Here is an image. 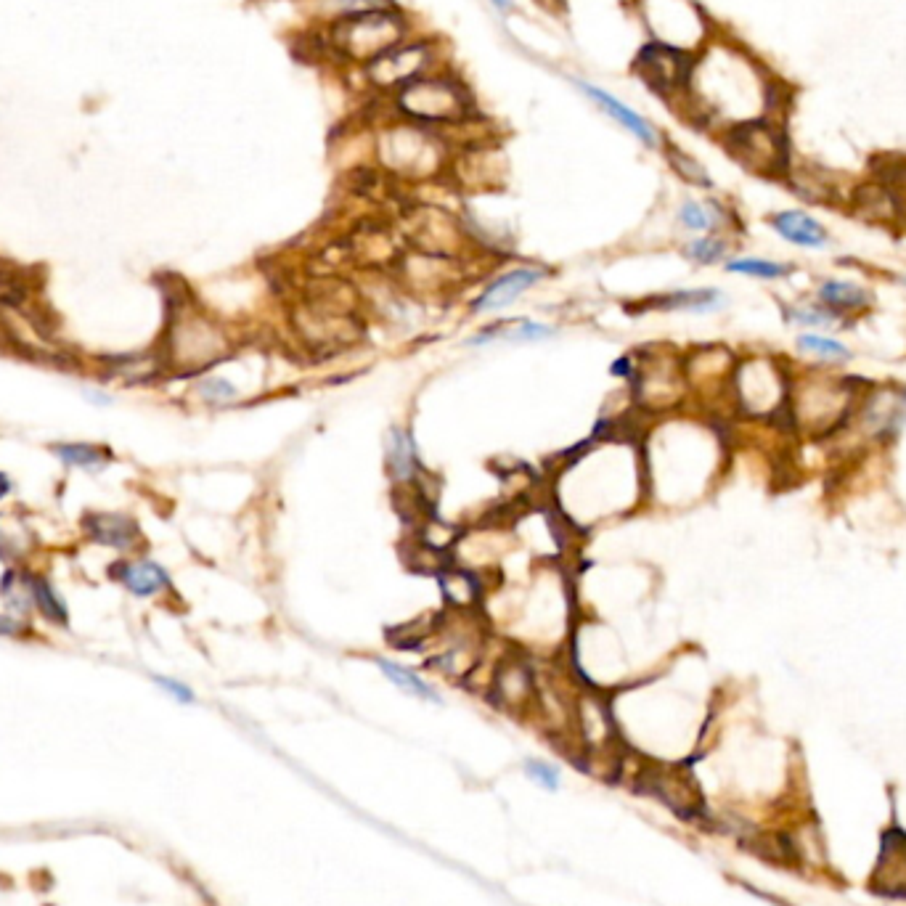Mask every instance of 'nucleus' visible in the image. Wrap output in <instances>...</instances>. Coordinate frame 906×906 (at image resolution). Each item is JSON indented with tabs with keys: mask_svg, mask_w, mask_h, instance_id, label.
I'll return each mask as SVG.
<instances>
[{
	"mask_svg": "<svg viewBox=\"0 0 906 906\" xmlns=\"http://www.w3.org/2000/svg\"><path fill=\"white\" fill-rule=\"evenodd\" d=\"M228 345L226 332L194 305H173L170 324L165 332L162 361L165 369L175 371H202L220 358H226Z\"/></svg>",
	"mask_w": 906,
	"mask_h": 906,
	"instance_id": "1",
	"label": "nucleus"
},
{
	"mask_svg": "<svg viewBox=\"0 0 906 906\" xmlns=\"http://www.w3.org/2000/svg\"><path fill=\"white\" fill-rule=\"evenodd\" d=\"M790 416L801 430L811 435H832L840 424L848 422V414L856 411L854 390L846 379L827 377L822 371H811L803 385L790 382Z\"/></svg>",
	"mask_w": 906,
	"mask_h": 906,
	"instance_id": "2",
	"label": "nucleus"
},
{
	"mask_svg": "<svg viewBox=\"0 0 906 906\" xmlns=\"http://www.w3.org/2000/svg\"><path fill=\"white\" fill-rule=\"evenodd\" d=\"M732 387L737 406L755 419L779 414V408H785L790 401V379L785 374V366H779L771 358L737 363Z\"/></svg>",
	"mask_w": 906,
	"mask_h": 906,
	"instance_id": "3",
	"label": "nucleus"
},
{
	"mask_svg": "<svg viewBox=\"0 0 906 906\" xmlns=\"http://www.w3.org/2000/svg\"><path fill=\"white\" fill-rule=\"evenodd\" d=\"M401 24L385 11H353L332 27V43L348 59L374 61L401 40Z\"/></svg>",
	"mask_w": 906,
	"mask_h": 906,
	"instance_id": "4",
	"label": "nucleus"
},
{
	"mask_svg": "<svg viewBox=\"0 0 906 906\" xmlns=\"http://www.w3.org/2000/svg\"><path fill=\"white\" fill-rule=\"evenodd\" d=\"M726 149L758 175H779L787 170L785 136L766 120L737 122L726 136Z\"/></svg>",
	"mask_w": 906,
	"mask_h": 906,
	"instance_id": "5",
	"label": "nucleus"
},
{
	"mask_svg": "<svg viewBox=\"0 0 906 906\" xmlns=\"http://www.w3.org/2000/svg\"><path fill=\"white\" fill-rule=\"evenodd\" d=\"M464 99L446 80H414L401 91V109L416 120L448 122L464 114Z\"/></svg>",
	"mask_w": 906,
	"mask_h": 906,
	"instance_id": "6",
	"label": "nucleus"
},
{
	"mask_svg": "<svg viewBox=\"0 0 906 906\" xmlns=\"http://www.w3.org/2000/svg\"><path fill=\"white\" fill-rule=\"evenodd\" d=\"M636 69L644 77V83L660 93L676 91L692 80V61L687 53L676 46H665V43H650L642 48L636 59Z\"/></svg>",
	"mask_w": 906,
	"mask_h": 906,
	"instance_id": "7",
	"label": "nucleus"
},
{
	"mask_svg": "<svg viewBox=\"0 0 906 906\" xmlns=\"http://www.w3.org/2000/svg\"><path fill=\"white\" fill-rule=\"evenodd\" d=\"M869 888L885 899H906V832L901 827H891L883 835L880 861Z\"/></svg>",
	"mask_w": 906,
	"mask_h": 906,
	"instance_id": "8",
	"label": "nucleus"
},
{
	"mask_svg": "<svg viewBox=\"0 0 906 906\" xmlns=\"http://www.w3.org/2000/svg\"><path fill=\"white\" fill-rule=\"evenodd\" d=\"M861 419L864 435L869 438H888L891 432H899L906 419V395L893 390H875L864 398L854 411Z\"/></svg>",
	"mask_w": 906,
	"mask_h": 906,
	"instance_id": "9",
	"label": "nucleus"
},
{
	"mask_svg": "<svg viewBox=\"0 0 906 906\" xmlns=\"http://www.w3.org/2000/svg\"><path fill=\"white\" fill-rule=\"evenodd\" d=\"M83 533L93 544L114 549V552H133L141 546V528L128 514L91 512L83 517Z\"/></svg>",
	"mask_w": 906,
	"mask_h": 906,
	"instance_id": "10",
	"label": "nucleus"
},
{
	"mask_svg": "<svg viewBox=\"0 0 906 906\" xmlns=\"http://www.w3.org/2000/svg\"><path fill=\"white\" fill-rule=\"evenodd\" d=\"M769 226L779 239H785V242L793 244V247H803V250L814 252L830 250L832 247L830 231H827L814 215H808L806 210L774 212L769 218Z\"/></svg>",
	"mask_w": 906,
	"mask_h": 906,
	"instance_id": "11",
	"label": "nucleus"
},
{
	"mask_svg": "<svg viewBox=\"0 0 906 906\" xmlns=\"http://www.w3.org/2000/svg\"><path fill=\"white\" fill-rule=\"evenodd\" d=\"M541 279H544V271H538V268H514L485 287L483 295L472 302V313H499V310L509 308L517 297L525 295L530 287H536Z\"/></svg>",
	"mask_w": 906,
	"mask_h": 906,
	"instance_id": "12",
	"label": "nucleus"
},
{
	"mask_svg": "<svg viewBox=\"0 0 906 906\" xmlns=\"http://www.w3.org/2000/svg\"><path fill=\"white\" fill-rule=\"evenodd\" d=\"M814 300L822 302L824 308H830L843 321L861 316L875 305L872 292L851 279H822L814 289Z\"/></svg>",
	"mask_w": 906,
	"mask_h": 906,
	"instance_id": "13",
	"label": "nucleus"
},
{
	"mask_svg": "<svg viewBox=\"0 0 906 906\" xmlns=\"http://www.w3.org/2000/svg\"><path fill=\"white\" fill-rule=\"evenodd\" d=\"M114 581H120L130 594L136 597H157L162 591L170 589V575L165 567H159L151 559H138V562H117L112 567Z\"/></svg>",
	"mask_w": 906,
	"mask_h": 906,
	"instance_id": "14",
	"label": "nucleus"
},
{
	"mask_svg": "<svg viewBox=\"0 0 906 906\" xmlns=\"http://www.w3.org/2000/svg\"><path fill=\"white\" fill-rule=\"evenodd\" d=\"M427 48L408 46V48H390L387 53L377 56L369 64V77L377 85H401L416 69L424 64Z\"/></svg>",
	"mask_w": 906,
	"mask_h": 906,
	"instance_id": "15",
	"label": "nucleus"
},
{
	"mask_svg": "<svg viewBox=\"0 0 906 906\" xmlns=\"http://www.w3.org/2000/svg\"><path fill=\"white\" fill-rule=\"evenodd\" d=\"M578 88H581V91L586 93V96H589V99L594 101V104H597L599 109H604V112L610 114L612 120L620 122V125H623L626 130H631V133H634V136L639 138V141H642L644 146H650V149H655V146H657V133L652 130L650 122L644 120V117H639V114H636L634 109H628V106L623 104V101H618L615 96H610L607 91L597 88V85L578 83Z\"/></svg>",
	"mask_w": 906,
	"mask_h": 906,
	"instance_id": "16",
	"label": "nucleus"
},
{
	"mask_svg": "<svg viewBox=\"0 0 906 906\" xmlns=\"http://www.w3.org/2000/svg\"><path fill=\"white\" fill-rule=\"evenodd\" d=\"M165 369L162 353H128L117 358H106L104 374L120 379L125 385H144Z\"/></svg>",
	"mask_w": 906,
	"mask_h": 906,
	"instance_id": "17",
	"label": "nucleus"
},
{
	"mask_svg": "<svg viewBox=\"0 0 906 906\" xmlns=\"http://www.w3.org/2000/svg\"><path fill=\"white\" fill-rule=\"evenodd\" d=\"M660 310H687V313H716L726 305V295L721 289H681L660 300H652Z\"/></svg>",
	"mask_w": 906,
	"mask_h": 906,
	"instance_id": "18",
	"label": "nucleus"
},
{
	"mask_svg": "<svg viewBox=\"0 0 906 906\" xmlns=\"http://www.w3.org/2000/svg\"><path fill=\"white\" fill-rule=\"evenodd\" d=\"M32 581H35V573L24 570V567L8 570V573L3 575V581H0V597H3L6 607L14 612L16 618H19V615H27L30 610H35Z\"/></svg>",
	"mask_w": 906,
	"mask_h": 906,
	"instance_id": "19",
	"label": "nucleus"
},
{
	"mask_svg": "<svg viewBox=\"0 0 906 906\" xmlns=\"http://www.w3.org/2000/svg\"><path fill=\"white\" fill-rule=\"evenodd\" d=\"M795 348L801 350L803 355H811L814 361L824 363V366H838V363L854 361V353H851V348H848L846 342L835 340L830 334L803 332L801 337L795 340Z\"/></svg>",
	"mask_w": 906,
	"mask_h": 906,
	"instance_id": "20",
	"label": "nucleus"
},
{
	"mask_svg": "<svg viewBox=\"0 0 906 906\" xmlns=\"http://www.w3.org/2000/svg\"><path fill=\"white\" fill-rule=\"evenodd\" d=\"M416 469V446L408 432L393 427L387 440V472L395 483H408Z\"/></svg>",
	"mask_w": 906,
	"mask_h": 906,
	"instance_id": "21",
	"label": "nucleus"
},
{
	"mask_svg": "<svg viewBox=\"0 0 906 906\" xmlns=\"http://www.w3.org/2000/svg\"><path fill=\"white\" fill-rule=\"evenodd\" d=\"M782 316L790 326H798V329H835L838 324H846L843 318L835 316L830 308H824L822 302L816 300H803V302H793V305H785L782 310Z\"/></svg>",
	"mask_w": 906,
	"mask_h": 906,
	"instance_id": "22",
	"label": "nucleus"
},
{
	"mask_svg": "<svg viewBox=\"0 0 906 906\" xmlns=\"http://www.w3.org/2000/svg\"><path fill=\"white\" fill-rule=\"evenodd\" d=\"M724 268L729 273H740V276H750V279L761 281H782L790 279L795 273L793 263L769 260V257H734V260H726Z\"/></svg>",
	"mask_w": 906,
	"mask_h": 906,
	"instance_id": "23",
	"label": "nucleus"
},
{
	"mask_svg": "<svg viewBox=\"0 0 906 906\" xmlns=\"http://www.w3.org/2000/svg\"><path fill=\"white\" fill-rule=\"evenodd\" d=\"M32 533L19 517L14 514H0V559L3 562H19L30 552Z\"/></svg>",
	"mask_w": 906,
	"mask_h": 906,
	"instance_id": "24",
	"label": "nucleus"
},
{
	"mask_svg": "<svg viewBox=\"0 0 906 906\" xmlns=\"http://www.w3.org/2000/svg\"><path fill=\"white\" fill-rule=\"evenodd\" d=\"M554 334V329L544 324H533V321H509V324H499L493 326V329H485L477 337L469 340V345H483V342L493 340V337H501V340L509 342H533V340H549Z\"/></svg>",
	"mask_w": 906,
	"mask_h": 906,
	"instance_id": "25",
	"label": "nucleus"
},
{
	"mask_svg": "<svg viewBox=\"0 0 906 906\" xmlns=\"http://www.w3.org/2000/svg\"><path fill=\"white\" fill-rule=\"evenodd\" d=\"M374 663H377L379 671L385 673L387 679L393 681L395 687H401L406 695H414V697H419V700H427V703H443L438 692H435L427 681L419 679L414 671H408V668L393 663V660H387V657H377Z\"/></svg>",
	"mask_w": 906,
	"mask_h": 906,
	"instance_id": "26",
	"label": "nucleus"
},
{
	"mask_svg": "<svg viewBox=\"0 0 906 906\" xmlns=\"http://www.w3.org/2000/svg\"><path fill=\"white\" fill-rule=\"evenodd\" d=\"M51 451L56 453L64 464H69V467L88 469V472L106 467V461H109V451L101 446H93V443H59V446H53Z\"/></svg>",
	"mask_w": 906,
	"mask_h": 906,
	"instance_id": "27",
	"label": "nucleus"
},
{
	"mask_svg": "<svg viewBox=\"0 0 906 906\" xmlns=\"http://www.w3.org/2000/svg\"><path fill=\"white\" fill-rule=\"evenodd\" d=\"M32 594H35V610H38L48 623H53V626H67L69 620L67 604H64V599L56 594V589H53L46 578L35 575V581H32Z\"/></svg>",
	"mask_w": 906,
	"mask_h": 906,
	"instance_id": "28",
	"label": "nucleus"
},
{
	"mask_svg": "<svg viewBox=\"0 0 906 906\" xmlns=\"http://www.w3.org/2000/svg\"><path fill=\"white\" fill-rule=\"evenodd\" d=\"M721 218H724V212L718 210L716 204H705L700 202H684L679 207V223L689 231H716L721 226Z\"/></svg>",
	"mask_w": 906,
	"mask_h": 906,
	"instance_id": "29",
	"label": "nucleus"
},
{
	"mask_svg": "<svg viewBox=\"0 0 906 906\" xmlns=\"http://www.w3.org/2000/svg\"><path fill=\"white\" fill-rule=\"evenodd\" d=\"M530 676L528 671L522 668V665H512V668H504L499 673V679H496V689H499V695L504 697L506 703H522L525 697L530 695Z\"/></svg>",
	"mask_w": 906,
	"mask_h": 906,
	"instance_id": "30",
	"label": "nucleus"
},
{
	"mask_svg": "<svg viewBox=\"0 0 906 906\" xmlns=\"http://www.w3.org/2000/svg\"><path fill=\"white\" fill-rule=\"evenodd\" d=\"M726 255H729V242L718 239V236H703V239H695L684 247V257L700 265L721 263Z\"/></svg>",
	"mask_w": 906,
	"mask_h": 906,
	"instance_id": "31",
	"label": "nucleus"
},
{
	"mask_svg": "<svg viewBox=\"0 0 906 906\" xmlns=\"http://www.w3.org/2000/svg\"><path fill=\"white\" fill-rule=\"evenodd\" d=\"M668 159H671L673 170L684 178L692 186H700V189H713V181H710L708 170H705L695 157H689L684 151L679 149H668Z\"/></svg>",
	"mask_w": 906,
	"mask_h": 906,
	"instance_id": "32",
	"label": "nucleus"
},
{
	"mask_svg": "<svg viewBox=\"0 0 906 906\" xmlns=\"http://www.w3.org/2000/svg\"><path fill=\"white\" fill-rule=\"evenodd\" d=\"M197 393L199 398H202L204 403H210V406H226V403L239 398V387L231 385V382L223 377H204L199 379Z\"/></svg>",
	"mask_w": 906,
	"mask_h": 906,
	"instance_id": "33",
	"label": "nucleus"
},
{
	"mask_svg": "<svg viewBox=\"0 0 906 906\" xmlns=\"http://www.w3.org/2000/svg\"><path fill=\"white\" fill-rule=\"evenodd\" d=\"M525 774H528V777L533 779L536 785L546 787V790H552V793L559 787V771L554 769L552 763L528 761V763H525Z\"/></svg>",
	"mask_w": 906,
	"mask_h": 906,
	"instance_id": "34",
	"label": "nucleus"
},
{
	"mask_svg": "<svg viewBox=\"0 0 906 906\" xmlns=\"http://www.w3.org/2000/svg\"><path fill=\"white\" fill-rule=\"evenodd\" d=\"M154 681H157L159 687L165 689L167 695H173L178 703H194V692H191L186 684H181V681L167 679V676H154Z\"/></svg>",
	"mask_w": 906,
	"mask_h": 906,
	"instance_id": "35",
	"label": "nucleus"
},
{
	"mask_svg": "<svg viewBox=\"0 0 906 906\" xmlns=\"http://www.w3.org/2000/svg\"><path fill=\"white\" fill-rule=\"evenodd\" d=\"M27 631H30V626L16 615H0V636H22Z\"/></svg>",
	"mask_w": 906,
	"mask_h": 906,
	"instance_id": "36",
	"label": "nucleus"
},
{
	"mask_svg": "<svg viewBox=\"0 0 906 906\" xmlns=\"http://www.w3.org/2000/svg\"><path fill=\"white\" fill-rule=\"evenodd\" d=\"M85 398L91 403H96V406H109V403H112V398H109L104 390H85Z\"/></svg>",
	"mask_w": 906,
	"mask_h": 906,
	"instance_id": "37",
	"label": "nucleus"
},
{
	"mask_svg": "<svg viewBox=\"0 0 906 906\" xmlns=\"http://www.w3.org/2000/svg\"><path fill=\"white\" fill-rule=\"evenodd\" d=\"M11 488H14V485H11V477L0 472V499H6L8 493H11Z\"/></svg>",
	"mask_w": 906,
	"mask_h": 906,
	"instance_id": "38",
	"label": "nucleus"
},
{
	"mask_svg": "<svg viewBox=\"0 0 906 906\" xmlns=\"http://www.w3.org/2000/svg\"><path fill=\"white\" fill-rule=\"evenodd\" d=\"M493 6L501 8V11H506V8H512V0H493Z\"/></svg>",
	"mask_w": 906,
	"mask_h": 906,
	"instance_id": "39",
	"label": "nucleus"
},
{
	"mask_svg": "<svg viewBox=\"0 0 906 906\" xmlns=\"http://www.w3.org/2000/svg\"><path fill=\"white\" fill-rule=\"evenodd\" d=\"M904 287H906V276H904Z\"/></svg>",
	"mask_w": 906,
	"mask_h": 906,
	"instance_id": "40",
	"label": "nucleus"
}]
</instances>
